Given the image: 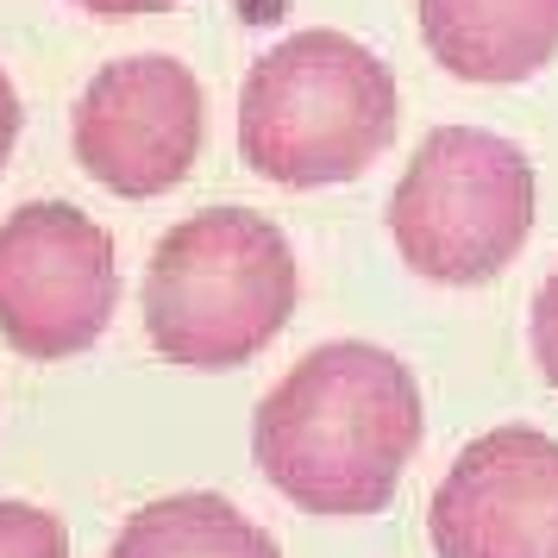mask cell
<instances>
[{
  "label": "cell",
  "mask_w": 558,
  "mask_h": 558,
  "mask_svg": "<svg viewBox=\"0 0 558 558\" xmlns=\"http://www.w3.org/2000/svg\"><path fill=\"white\" fill-rule=\"evenodd\" d=\"M421 452V389L396 352L332 339L257 402L252 458L307 514H377Z\"/></svg>",
  "instance_id": "6da1fadb"
},
{
  "label": "cell",
  "mask_w": 558,
  "mask_h": 558,
  "mask_svg": "<svg viewBox=\"0 0 558 558\" xmlns=\"http://www.w3.org/2000/svg\"><path fill=\"white\" fill-rule=\"evenodd\" d=\"M396 76L345 32H289L252 63L239 151L277 189H332L364 177L396 138Z\"/></svg>",
  "instance_id": "7a4b0ae2"
},
{
  "label": "cell",
  "mask_w": 558,
  "mask_h": 558,
  "mask_svg": "<svg viewBox=\"0 0 558 558\" xmlns=\"http://www.w3.org/2000/svg\"><path fill=\"white\" fill-rule=\"evenodd\" d=\"M302 302L295 252L252 207H202L157 239L145 277V332L157 357L232 371L257 357Z\"/></svg>",
  "instance_id": "3957f363"
},
{
  "label": "cell",
  "mask_w": 558,
  "mask_h": 558,
  "mask_svg": "<svg viewBox=\"0 0 558 558\" xmlns=\"http://www.w3.org/2000/svg\"><path fill=\"white\" fill-rule=\"evenodd\" d=\"M389 232L414 277L489 282L533 232V163L502 132L439 126L389 195Z\"/></svg>",
  "instance_id": "277c9868"
},
{
  "label": "cell",
  "mask_w": 558,
  "mask_h": 558,
  "mask_svg": "<svg viewBox=\"0 0 558 558\" xmlns=\"http://www.w3.org/2000/svg\"><path fill=\"white\" fill-rule=\"evenodd\" d=\"M120 264L82 207L26 202L0 220V339L20 357H76L113 320Z\"/></svg>",
  "instance_id": "5b68a950"
},
{
  "label": "cell",
  "mask_w": 558,
  "mask_h": 558,
  "mask_svg": "<svg viewBox=\"0 0 558 558\" xmlns=\"http://www.w3.org/2000/svg\"><path fill=\"white\" fill-rule=\"evenodd\" d=\"M70 132H76V163L101 189L126 202L170 195L202 157V82L177 57H120L82 88Z\"/></svg>",
  "instance_id": "8992f818"
},
{
  "label": "cell",
  "mask_w": 558,
  "mask_h": 558,
  "mask_svg": "<svg viewBox=\"0 0 558 558\" xmlns=\"http://www.w3.org/2000/svg\"><path fill=\"white\" fill-rule=\"evenodd\" d=\"M427 533L439 558H558V439L477 433L433 489Z\"/></svg>",
  "instance_id": "52a82bcc"
},
{
  "label": "cell",
  "mask_w": 558,
  "mask_h": 558,
  "mask_svg": "<svg viewBox=\"0 0 558 558\" xmlns=\"http://www.w3.org/2000/svg\"><path fill=\"white\" fill-rule=\"evenodd\" d=\"M421 32L446 76L508 88L558 57V0H421Z\"/></svg>",
  "instance_id": "ba28073f"
},
{
  "label": "cell",
  "mask_w": 558,
  "mask_h": 558,
  "mask_svg": "<svg viewBox=\"0 0 558 558\" xmlns=\"http://www.w3.org/2000/svg\"><path fill=\"white\" fill-rule=\"evenodd\" d=\"M107 558H282L277 539L257 527L245 508H232L214 489L163 496L126 514V527L113 533Z\"/></svg>",
  "instance_id": "9c48e42d"
},
{
  "label": "cell",
  "mask_w": 558,
  "mask_h": 558,
  "mask_svg": "<svg viewBox=\"0 0 558 558\" xmlns=\"http://www.w3.org/2000/svg\"><path fill=\"white\" fill-rule=\"evenodd\" d=\"M0 558H70V533L51 508L0 502Z\"/></svg>",
  "instance_id": "30bf717a"
},
{
  "label": "cell",
  "mask_w": 558,
  "mask_h": 558,
  "mask_svg": "<svg viewBox=\"0 0 558 558\" xmlns=\"http://www.w3.org/2000/svg\"><path fill=\"white\" fill-rule=\"evenodd\" d=\"M533 364H539L546 383L558 389V270L539 282V295H533Z\"/></svg>",
  "instance_id": "8fae6325"
},
{
  "label": "cell",
  "mask_w": 558,
  "mask_h": 558,
  "mask_svg": "<svg viewBox=\"0 0 558 558\" xmlns=\"http://www.w3.org/2000/svg\"><path fill=\"white\" fill-rule=\"evenodd\" d=\"M13 138H20V95H13V82L0 70V170H7V157H13Z\"/></svg>",
  "instance_id": "7c38bea8"
},
{
  "label": "cell",
  "mask_w": 558,
  "mask_h": 558,
  "mask_svg": "<svg viewBox=\"0 0 558 558\" xmlns=\"http://www.w3.org/2000/svg\"><path fill=\"white\" fill-rule=\"evenodd\" d=\"M82 13H101V20H132V13H163L177 0H76Z\"/></svg>",
  "instance_id": "4fadbf2b"
}]
</instances>
